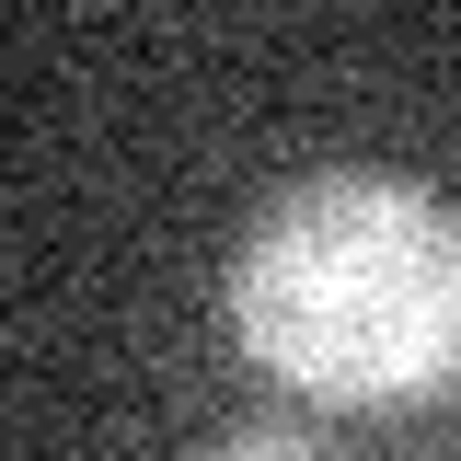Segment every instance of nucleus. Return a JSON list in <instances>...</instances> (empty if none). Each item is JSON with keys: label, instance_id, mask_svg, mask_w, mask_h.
<instances>
[{"label": "nucleus", "instance_id": "f03ea898", "mask_svg": "<svg viewBox=\"0 0 461 461\" xmlns=\"http://www.w3.org/2000/svg\"><path fill=\"white\" fill-rule=\"evenodd\" d=\"M208 461H323V450H300V438H230V450H208Z\"/></svg>", "mask_w": 461, "mask_h": 461}, {"label": "nucleus", "instance_id": "f257e3e1", "mask_svg": "<svg viewBox=\"0 0 461 461\" xmlns=\"http://www.w3.org/2000/svg\"><path fill=\"white\" fill-rule=\"evenodd\" d=\"M230 335L323 403L427 393L461 369V220L393 173L300 185L230 266Z\"/></svg>", "mask_w": 461, "mask_h": 461}]
</instances>
